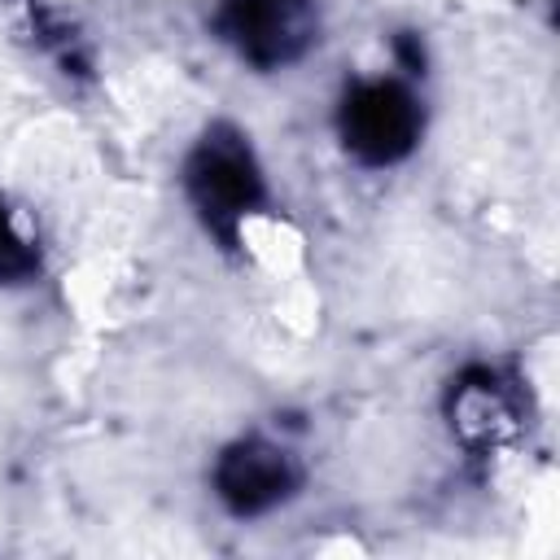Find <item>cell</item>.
Masks as SVG:
<instances>
[{
  "label": "cell",
  "instance_id": "1",
  "mask_svg": "<svg viewBox=\"0 0 560 560\" xmlns=\"http://www.w3.org/2000/svg\"><path fill=\"white\" fill-rule=\"evenodd\" d=\"M188 197L201 214V223L232 249L236 245V223L262 206V175L254 166V153L245 136L232 122H214L197 149L188 153L184 166Z\"/></svg>",
  "mask_w": 560,
  "mask_h": 560
},
{
  "label": "cell",
  "instance_id": "2",
  "mask_svg": "<svg viewBox=\"0 0 560 560\" xmlns=\"http://www.w3.org/2000/svg\"><path fill=\"white\" fill-rule=\"evenodd\" d=\"M337 127L346 149L363 166H394L420 140V105L402 83H389V79L359 83L341 101Z\"/></svg>",
  "mask_w": 560,
  "mask_h": 560
},
{
  "label": "cell",
  "instance_id": "3",
  "mask_svg": "<svg viewBox=\"0 0 560 560\" xmlns=\"http://www.w3.org/2000/svg\"><path fill=\"white\" fill-rule=\"evenodd\" d=\"M219 31L245 61L276 70L311 48L315 13L311 0H223Z\"/></svg>",
  "mask_w": 560,
  "mask_h": 560
},
{
  "label": "cell",
  "instance_id": "6",
  "mask_svg": "<svg viewBox=\"0 0 560 560\" xmlns=\"http://www.w3.org/2000/svg\"><path fill=\"white\" fill-rule=\"evenodd\" d=\"M394 48H398V57H402V66H407L411 74H420V70H424V48L416 44V35H411V31H402V35L394 39Z\"/></svg>",
  "mask_w": 560,
  "mask_h": 560
},
{
  "label": "cell",
  "instance_id": "5",
  "mask_svg": "<svg viewBox=\"0 0 560 560\" xmlns=\"http://www.w3.org/2000/svg\"><path fill=\"white\" fill-rule=\"evenodd\" d=\"M39 271V254L13 232V219L0 201V284H22Z\"/></svg>",
  "mask_w": 560,
  "mask_h": 560
},
{
  "label": "cell",
  "instance_id": "4",
  "mask_svg": "<svg viewBox=\"0 0 560 560\" xmlns=\"http://www.w3.org/2000/svg\"><path fill=\"white\" fill-rule=\"evenodd\" d=\"M293 486H298V464L280 446L258 442V438L228 446L214 468V490L236 516H258L284 503Z\"/></svg>",
  "mask_w": 560,
  "mask_h": 560
}]
</instances>
